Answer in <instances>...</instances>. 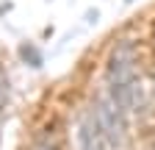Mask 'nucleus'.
Here are the masks:
<instances>
[{
    "instance_id": "f257e3e1",
    "label": "nucleus",
    "mask_w": 155,
    "mask_h": 150,
    "mask_svg": "<svg viewBox=\"0 0 155 150\" xmlns=\"http://www.w3.org/2000/svg\"><path fill=\"white\" fill-rule=\"evenodd\" d=\"M105 89L122 106L125 114L144 111V86H141V64L136 39H116L105 59Z\"/></svg>"
},
{
    "instance_id": "f03ea898",
    "label": "nucleus",
    "mask_w": 155,
    "mask_h": 150,
    "mask_svg": "<svg viewBox=\"0 0 155 150\" xmlns=\"http://www.w3.org/2000/svg\"><path fill=\"white\" fill-rule=\"evenodd\" d=\"M91 111L94 120L100 125V131L105 134V139L111 142L114 150H125L127 139H130V128H127V114L122 111V106L111 97L108 89H100L91 97Z\"/></svg>"
},
{
    "instance_id": "7ed1b4c3",
    "label": "nucleus",
    "mask_w": 155,
    "mask_h": 150,
    "mask_svg": "<svg viewBox=\"0 0 155 150\" xmlns=\"http://www.w3.org/2000/svg\"><path fill=\"white\" fill-rule=\"evenodd\" d=\"M75 150H114L105 134L100 131V125H97L91 106L83 108L75 120Z\"/></svg>"
},
{
    "instance_id": "20e7f679",
    "label": "nucleus",
    "mask_w": 155,
    "mask_h": 150,
    "mask_svg": "<svg viewBox=\"0 0 155 150\" xmlns=\"http://www.w3.org/2000/svg\"><path fill=\"white\" fill-rule=\"evenodd\" d=\"M19 56H22L25 61H31V67H42V56L33 45H19Z\"/></svg>"
},
{
    "instance_id": "39448f33",
    "label": "nucleus",
    "mask_w": 155,
    "mask_h": 150,
    "mask_svg": "<svg viewBox=\"0 0 155 150\" xmlns=\"http://www.w3.org/2000/svg\"><path fill=\"white\" fill-rule=\"evenodd\" d=\"M144 150H155V142H150V145H147V147H144Z\"/></svg>"
},
{
    "instance_id": "423d86ee",
    "label": "nucleus",
    "mask_w": 155,
    "mask_h": 150,
    "mask_svg": "<svg viewBox=\"0 0 155 150\" xmlns=\"http://www.w3.org/2000/svg\"><path fill=\"white\" fill-rule=\"evenodd\" d=\"M127 3H130V0H127Z\"/></svg>"
}]
</instances>
